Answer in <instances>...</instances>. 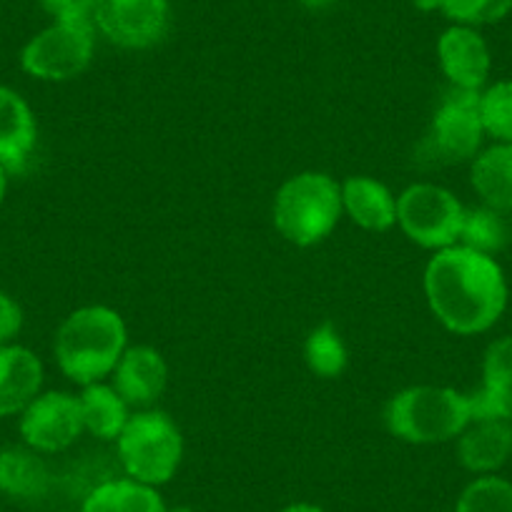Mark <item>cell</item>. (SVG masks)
Wrapping results in <instances>:
<instances>
[{
	"mask_svg": "<svg viewBox=\"0 0 512 512\" xmlns=\"http://www.w3.org/2000/svg\"><path fill=\"white\" fill-rule=\"evenodd\" d=\"M427 304L437 322L457 337H477L495 327L507 309L510 289L495 256L455 244L435 251L425 267Z\"/></svg>",
	"mask_w": 512,
	"mask_h": 512,
	"instance_id": "cell-1",
	"label": "cell"
},
{
	"mask_svg": "<svg viewBox=\"0 0 512 512\" xmlns=\"http://www.w3.org/2000/svg\"><path fill=\"white\" fill-rule=\"evenodd\" d=\"M18 417H21L18 432L23 437V445L41 455L68 450L86 432L81 400L71 392H41Z\"/></svg>",
	"mask_w": 512,
	"mask_h": 512,
	"instance_id": "cell-10",
	"label": "cell"
},
{
	"mask_svg": "<svg viewBox=\"0 0 512 512\" xmlns=\"http://www.w3.org/2000/svg\"><path fill=\"white\" fill-rule=\"evenodd\" d=\"M169 0H93L91 23L113 46L146 51L169 31Z\"/></svg>",
	"mask_w": 512,
	"mask_h": 512,
	"instance_id": "cell-9",
	"label": "cell"
},
{
	"mask_svg": "<svg viewBox=\"0 0 512 512\" xmlns=\"http://www.w3.org/2000/svg\"><path fill=\"white\" fill-rule=\"evenodd\" d=\"M8 171L0 166V206H3V201H6V194H8Z\"/></svg>",
	"mask_w": 512,
	"mask_h": 512,
	"instance_id": "cell-30",
	"label": "cell"
},
{
	"mask_svg": "<svg viewBox=\"0 0 512 512\" xmlns=\"http://www.w3.org/2000/svg\"><path fill=\"white\" fill-rule=\"evenodd\" d=\"M23 329V309L8 292L0 289V344L16 342Z\"/></svg>",
	"mask_w": 512,
	"mask_h": 512,
	"instance_id": "cell-27",
	"label": "cell"
},
{
	"mask_svg": "<svg viewBox=\"0 0 512 512\" xmlns=\"http://www.w3.org/2000/svg\"><path fill=\"white\" fill-rule=\"evenodd\" d=\"M342 214V184L322 171L292 176L274 196V226L294 246L324 241L337 229Z\"/></svg>",
	"mask_w": 512,
	"mask_h": 512,
	"instance_id": "cell-4",
	"label": "cell"
},
{
	"mask_svg": "<svg viewBox=\"0 0 512 512\" xmlns=\"http://www.w3.org/2000/svg\"><path fill=\"white\" fill-rule=\"evenodd\" d=\"M279 512H327L324 507L314 505V502H292V505H287L284 510Z\"/></svg>",
	"mask_w": 512,
	"mask_h": 512,
	"instance_id": "cell-29",
	"label": "cell"
},
{
	"mask_svg": "<svg viewBox=\"0 0 512 512\" xmlns=\"http://www.w3.org/2000/svg\"><path fill=\"white\" fill-rule=\"evenodd\" d=\"M437 61L447 83L460 91H482L492 68L490 46L472 26H450L437 41Z\"/></svg>",
	"mask_w": 512,
	"mask_h": 512,
	"instance_id": "cell-11",
	"label": "cell"
},
{
	"mask_svg": "<svg viewBox=\"0 0 512 512\" xmlns=\"http://www.w3.org/2000/svg\"><path fill=\"white\" fill-rule=\"evenodd\" d=\"M51 490V472L41 452L28 445L0 450V495L18 502L43 500Z\"/></svg>",
	"mask_w": 512,
	"mask_h": 512,
	"instance_id": "cell-18",
	"label": "cell"
},
{
	"mask_svg": "<svg viewBox=\"0 0 512 512\" xmlns=\"http://www.w3.org/2000/svg\"><path fill=\"white\" fill-rule=\"evenodd\" d=\"M472 420L512 422V337L492 339L482 354V384L470 395Z\"/></svg>",
	"mask_w": 512,
	"mask_h": 512,
	"instance_id": "cell-14",
	"label": "cell"
},
{
	"mask_svg": "<svg viewBox=\"0 0 512 512\" xmlns=\"http://www.w3.org/2000/svg\"><path fill=\"white\" fill-rule=\"evenodd\" d=\"M43 392V362L23 344H0V417H16Z\"/></svg>",
	"mask_w": 512,
	"mask_h": 512,
	"instance_id": "cell-16",
	"label": "cell"
},
{
	"mask_svg": "<svg viewBox=\"0 0 512 512\" xmlns=\"http://www.w3.org/2000/svg\"><path fill=\"white\" fill-rule=\"evenodd\" d=\"M342 209L364 231H390L397 224V196L372 176H349L342 184Z\"/></svg>",
	"mask_w": 512,
	"mask_h": 512,
	"instance_id": "cell-17",
	"label": "cell"
},
{
	"mask_svg": "<svg viewBox=\"0 0 512 512\" xmlns=\"http://www.w3.org/2000/svg\"><path fill=\"white\" fill-rule=\"evenodd\" d=\"M470 184L490 209L512 214V144H492L470 161Z\"/></svg>",
	"mask_w": 512,
	"mask_h": 512,
	"instance_id": "cell-19",
	"label": "cell"
},
{
	"mask_svg": "<svg viewBox=\"0 0 512 512\" xmlns=\"http://www.w3.org/2000/svg\"><path fill=\"white\" fill-rule=\"evenodd\" d=\"M505 216L507 214L490 209L485 204L467 209L465 221H462L460 244L487 256L500 254L507 241H510V224H507Z\"/></svg>",
	"mask_w": 512,
	"mask_h": 512,
	"instance_id": "cell-22",
	"label": "cell"
},
{
	"mask_svg": "<svg viewBox=\"0 0 512 512\" xmlns=\"http://www.w3.org/2000/svg\"><path fill=\"white\" fill-rule=\"evenodd\" d=\"M304 362L309 372L322 379H334L347 369L349 352L334 324H319L304 342Z\"/></svg>",
	"mask_w": 512,
	"mask_h": 512,
	"instance_id": "cell-23",
	"label": "cell"
},
{
	"mask_svg": "<svg viewBox=\"0 0 512 512\" xmlns=\"http://www.w3.org/2000/svg\"><path fill=\"white\" fill-rule=\"evenodd\" d=\"M166 512H194V510H191V507L181 505V507H169V510H166Z\"/></svg>",
	"mask_w": 512,
	"mask_h": 512,
	"instance_id": "cell-33",
	"label": "cell"
},
{
	"mask_svg": "<svg viewBox=\"0 0 512 512\" xmlns=\"http://www.w3.org/2000/svg\"><path fill=\"white\" fill-rule=\"evenodd\" d=\"M78 400H81L83 427H86V432H91L93 437H98L103 442H116L123 427H126L128 417H131V407L113 390V384H88V387H83Z\"/></svg>",
	"mask_w": 512,
	"mask_h": 512,
	"instance_id": "cell-21",
	"label": "cell"
},
{
	"mask_svg": "<svg viewBox=\"0 0 512 512\" xmlns=\"http://www.w3.org/2000/svg\"><path fill=\"white\" fill-rule=\"evenodd\" d=\"M485 128L480 118V91L447 88L432 113L427 149L442 164H465L482 151Z\"/></svg>",
	"mask_w": 512,
	"mask_h": 512,
	"instance_id": "cell-8",
	"label": "cell"
},
{
	"mask_svg": "<svg viewBox=\"0 0 512 512\" xmlns=\"http://www.w3.org/2000/svg\"><path fill=\"white\" fill-rule=\"evenodd\" d=\"M455 512H512V482L502 475L472 477L457 495Z\"/></svg>",
	"mask_w": 512,
	"mask_h": 512,
	"instance_id": "cell-24",
	"label": "cell"
},
{
	"mask_svg": "<svg viewBox=\"0 0 512 512\" xmlns=\"http://www.w3.org/2000/svg\"><path fill=\"white\" fill-rule=\"evenodd\" d=\"M53 21H91L93 0H38Z\"/></svg>",
	"mask_w": 512,
	"mask_h": 512,
	"instance_id": "cell-28",
	"label": "cell"
},
{
	"mask_svg": "<svg viewBox=\"0 0 512 512\" xmlns=\"http://www.w3.org/2000/svg\"><path fill=\"white\" fill-rule=\"evenodd\" d=\"M93 33L91 21H53L23 46L21 68L36 81H71L91 66L96 48Z\"/></svg>",
	"mask_w": 512,
	"mask_h": 512,
	"instance_id": "cell-7",
	"label": "cell"
},
{
	"mask_svg": "<svg viewBox=\"0 0 512 512\" xmlns=\"http://www.w3.org/2000/svg\"><path fill=\"white\" fill-rule=\"evenodd\" d=\"M465 204L450 189L430 181L412 184L397 196V226L412 244L430 251L460 244Z\"/></svg>",
	"mask_w": 512,
	"mask_h": 512,
	"instance_id": "cell-6",
	"label": "cell"
},
{
	"mask_svg": "<svg viewBox=\"0 0 512 512\" xmlns=\"http://www.w3.org/2000/svg\"><path fill=\"white\" fill-rule=\"evenodd\" d=\"M126 347V322L116 309L103 304H91L68 314L53 339L58 367L81 387L111 377Z\"/></svg>",
	"mask_w": 512,
	"mask_h": 512,
	"instance_id": "cell-2",
	"label": "cell"
},
{
	"mask_svg": "<svg viewBox=\"0 0 512 512\" xmlns=\"http://www.w3.org/2000/svg\"><path fill=\"white\" fill-rule=\"evenodd\" d=\"M387 430L410 445H442L462 435L472 422L470 395L437 387L415 384L397 392L384 410Z\"/></svg>",
	"mask_w": 512,
	"mask_h": 512,
	"instance_id": "cell-3",
	"label": "cell"
},
{
	"mask_svg": "<svg viewBox=\"0 0 512 512\" xmlns=\"http://www.w3.org/2000/svg\"><path fill=\"white\" fill-rule=\"evenodd\" d=\"M415 6L422 11H440V0H415Z\"/></svg>",
	"mask_w": 512,
	"mask_h": 512,
	"instance_id": "cell-32",
	"label": "cell"
},
{
	"mask_svg": "<svg viewBox=\"0 0 512 512\" xmlns=\"http://www.w3.org/2000/svg\"><path fill=\"white\" fill-rule=\"evenodd\" d=\"M116 452L126 477L149 487H161L179 472L184 460V437L166 412L139 410L128 417L118 435Z\"/></svg>",
	"mask_w": 512,
	"mask_h": 512,
	"instance_id": "cell-5",
	"label": "cell"
},
{
	"mask_svg": "<svg viewBox=\"0 0 512 512\" xmlns=\"http://www.w3.org/2000/svg\"><path fill=\"white\" fill-rule=\"evenodd\" d=\"M480 118L487 139L495 144H512V78L482 88Z\"/></svg>",
	"mask_w": 512,
	"mask_h": 512,
	"instance_id": "cell-25",
	"label": "cell"
},
{
	"mask_svg": "<svg viewBox=\"0 0 512 512\" xmlns=\"http://www.w3.org/2000/svg\"><path fill=\"white\" fill-rule=\"evenodd\" d=\"M455 442L457 462L470 475H500L512 457V422L472 420Z\"/></svg>",
	"mask_w": 512,
	"mask_h": 512,
	"instance_id": "cell-15",
	"label": "cell"
},
{
	"mask_svg": "<svg viewBox=\"0 0 512 512\" xmlns=\"http://www.w3.org/2000/svg\"><path fill=\"white\" fill-rule=\"evenodd\" d=\"M304 6L312 8V11H322V8H329L334 3V0H302Z\"/></svg>",
	"mask_w": 512,
	"mask_h": 512,
	"instance_id": "cell-31",
	"label": "cell"
},
{
	"mask_svg": "<svg viewBox=\"0 0 512 512\" xmlns=\"http://www.w3.org/2000/svg\"><path fill=\"white\" fill-rule=\"evenodd\" d=\"M440 11L457 26H492L512 13V0H440Z\"/></svg>",
	"mask_w": 512,
	"mask_h": 512,
	"instance_id": "cell-26",
	"label": "cell"
},
{
	"mask_svg": "<svg viewBox=\"0 0 512 512\" xmlns=\"http://www.w3.org/2000/svg\"><path fill=\"white\" fill-rule=\"evenodd\" d=\"M38 146V121L26 98L11 86H0V166L23 174Z\"/></svg>",
	"mask_w": 512,
	"mask_h": 512,
	"instance_id": "cell-13",
	"label": "cell"
},
{
	"mask_svg": "<svg viewBox=\"0 0 512 512\" xmlns=\"http://www.w3.org/2000/svg\"><path fill=\"white\" fill-rule=\"evenodd\" d=\"M159 487H149L131 477H116L93 487L83 497L78 512H166Z\"/></svg>",
	"mask_w": 512,
	"mask_h": 512,
	"instance_id": "cell-20",
	"label": "cell"
},
{
	"mask_svg": "<svg viewBox=\"0 0 512 512\" xmlns=\"http://www.w3.org/2000/svg\"><path fill=\"white\" fill-rule=\"evenodd\" d=\"M111 384L128 407L151 410L169 384V364H166L164 354L149 344L126 347L113 369Z\"/></svg>",
	"mask_w": 512,
	"mask_h": 512,
	"instance_id": "cell-12",
	"label": "cell"
}]
</instances>
